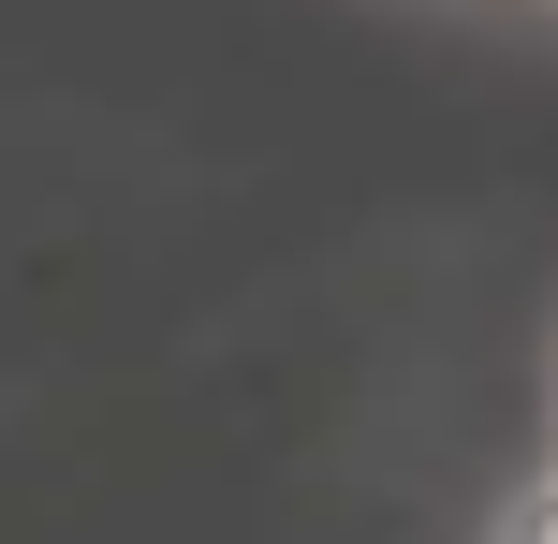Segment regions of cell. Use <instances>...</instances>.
I'll use <instances>...</instances> for the list:
<instances>
[{"mask_svg":"<svg viewBox=\"0 0 558 544\" xmlns=\"http://www.w3.org/2000/svg\"><path fill=\"white\" fill-rule=\"evenodd\" d=\"M514 544H558V486H544V500H530V516H514Z\"/></svg>","mask_w":558,"mask_h":544,"instance_id":"6da1fadb","label":"cell"}]
</instances>
